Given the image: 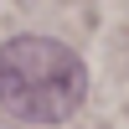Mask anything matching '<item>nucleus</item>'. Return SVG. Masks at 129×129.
<instances>
[{
  "instance_id": "obj_1",
  "label": "nucleus",
  "mask_w": 129,
  "mask_h": 129,
  "mask_svg": "<svg viewBox=\"0 0 129 129\" xmlns=\"http://www.w3.org/2000/svg\"><path fill=\"white\" fill-rule=\"evenodd\" d=\"M88 98V67L52 36H16L0 47V109L21 124H62Z\"/></svg>"
}]
</instances>
